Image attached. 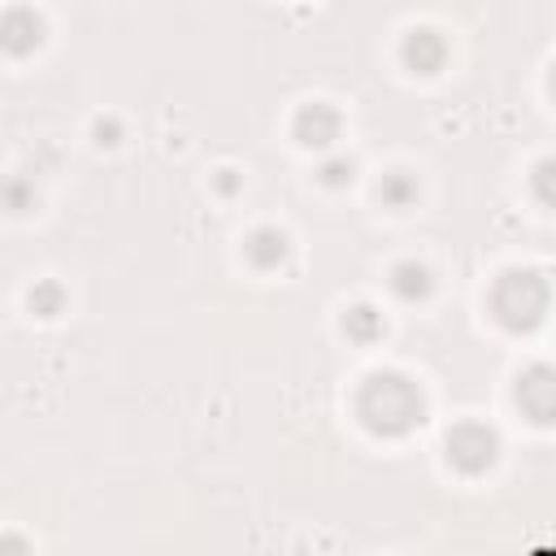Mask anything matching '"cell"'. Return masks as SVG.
Here are the masks:
<instances>
[{"mask_svg":"<svg viewBox=\"0 0 556 556\" xmlns=\"http://www.w3.org/2000/svg\"><path fill=\"white\" fill-rule=\"evenodd\" d=\"M35 204H39V191H35V182H30L26 174L0 178V208H4V213H30Z\"/></svg>","mask_w":556,"mask_h":556,"instance_id":"13","label":"cell"},{"mask_svg":"<svg viewBox=\"0 0 556 556\" xmlns=\"http://www.w3.org/2000/svg\"><path fill=\"white\" fill-rule=\"evenodd\" d=\"M243 256H248L256 269H278V265L291 256V239H287L278 226H256V230L243 239Z\"/></svg>","mask_w":556,"mask_h":556,"instance_id":"8","label":"cell"},{"mask_svg":"<svg viewBox=\"0 0 556 556\" xmlns=\"http://www.w3.org/2000/svg\"><path fill=\"white\" fill-rule=\"evenodd\" d=\"M547 304H552V282L543 269H504L491 287V317L513 334L543 326Z\"/></svg>","mask_w":556,"mask_h":556,"instance_id":"2","label":"cell"},{"mask_svg":"<svg viewBox=\"0 0 556 556\" xmlns=\"http://www.w3.org/2000/svg\"><path fill=\"white\" fill-rule=\"evenodd\" d=\"M517 408L534 426H552V417H556V374L547 365H530L517 378Z\"/></svg>","mask_w":556,"mask_h":556,"instance_id":"6","label":"cell"},{"mask_svg":"<svg viewBox=\"0 0 556 556\" xmlns=\"http://www.w3.org/2000/svg\"><path fill=\"white\" fill-rule=\"evenodd\" d=\"M291 135H295L300 148H308V152H326V148H334V139L343 135V117H339L334 104L313 100V104H304V109L291 117Z\"/></svg>","mask_w":556,"mask_h":556,"instance_id":"5","label":"cell"},{"mask_svg":"<svg viewBox=\"0 0 556 556\" xmlns=\"http://www.w3.org/2000/svg\"><path fill=\"white\" fill-rule=\"evenodd\" d=\"M235 187H239V178H235V169H217V191H222V195H230Z\"/></svg>","mask_w":556,"mask_h":556,"instance_id":"17","label":"cell"},{"mask_svg":"<svg viewBox=\"0 0 556 556\" xmlns=\"http://www.w3.org/2000/svg\"><path fill=\"white\" fill-rule=\"evenodd\" d=\"M26 308L35 313V317H56V313H65V287L56 282V278H39L30 291H26Z\"/></svg>","mask_w":556,"mask_h":556,"instance_id":"12","label":"cell"},{"mask_svg":"<svg viewBox=\"0 0 556 556\" xmlns=\"http://www.w3.org/2000/svg\"><path fill=\"white\" fill-rule=\"evenodd\" d=\"M417 178L408 174V169H391V174H382V182H378V200L387 204V208H413L417 204Z\"/></svg>","mask_w":556,"mask_h":556,"instance_id":"11","label":"cell"},{"mask_svg":"<svg viewBox=\"0 0 556 556\" xmlns=\"http://www.w3.org/2000/svg\"><path fill=\"white\" fill-rule=\"evenodd\" d=\"M91 135H96L100 148H113V143L122 139V122H117V117H100V122L91 126Z\"/></svg>","mask_w":556,"mask_h":556,"instance_id":"15","label":"cell"},{"mask_svg":"<svg viewBox=\"0 0 556 556\" xmlns=\"http://www.w3.org/2000/svg\"><path fill=\"white\" fill-rule=\"evenodd\" d=\"M343 334H348L352 343H361V348L378 343V339L387 334V317H382V308H378V304H369V300L352 304V308L343 313Z\"/></svg>","mask_w":556,"mask_h":556,"instance_id":"10","label":"cell"},{"mask_svg":"<svg viewBox=\"0 0 556 556\" xmlns=\"http://www.w3.org/2000/svg\"><path fill=\"white\" fill-rule=\"evenodd\" d=\"M391 291H395V300H404V304H417V300H430V291H434V274L421 265V261H395L391 265Z\"/></svg>","mask_w":556,"mask_h":556,"instance_id":"9","label":"cell"},{"mask_svg":"<svg viewBox=\"0 0 556 556\" xmlns=\"http://www.w3.org/2000/svg\"><path fill=\"white\" fill-rule=\"evenodd\" d=\"M317 178H321L326 187H348V182L356 178V161H352V156H326V161L317 165Z\"/></svg>","mask_w":556,"mask_h":556,"instance_id":"14","label":"cell"},{"mask_svg":"<svg viewBox=\"0 0 556 556\" xmlns=\"http://www.w3.org/2000/svg\"><path fill=\"white\" fill-rule=\"evenodd\" d=\"M400 61H404V70L430 78V74H439L447 65V39L434 26H413L404 35V43H400Z\"/></svg>","mask_w":556,"mask_h":556,"instance_id":"7","label":"cell"},{"mask_svg":"<svg viewBox=\"0 0 556 556\" xmlns=\"http://www.w3.org/2000/svg\"><path fill=\"white\" fill-rule=\"evenodd\" d=\"M48 39V22L30 4H13L0 13V52L4 56H30Z\"/></svg>","mask_w":556,"mask_h":556,"instance_id":"4","label":"cell"},{"mask_svg":"<svg viewBox=\"0 0 556 556\" xmlns=\"http://www.w3.org/2000/svg\"><path fill=\"white\" fill-rule=\"evenodd\" d=\"M534 195H539V204H552V161L534 165Z\"/></svg>","mask_w":556,"mask_h":556,"instance_id":"16","label":"cell"},{"mask_svg":"<svg viewBox=\"0 0 556 556\" xmlns=\"http://www.w3.org/2000/svg\"><path fill=\"white\" fill-rule=\"evenodd\" d=\"M356 421L378 439H404L426 421L421 387L400 369H378L356 387Z\"/></svg>","mask_w":556,"mask_h":556,"instance_id":"1","label":"cell"},{"mask_svg":"<svg viewBox=\"0 0 556 556\" xmlns=\"http://www.w3.org/2000/svg\"><path fill=\"white\" fill-rule=\"evenodd\" d=\"M443 456H447L452 469L478 478V473H486V469L500 460V434H495L486 421H460V426L447 430Z\"/></svg>","mask_w":556,"mask_h":556,"instance_id":"3","label":"cell"}]
</instances>
